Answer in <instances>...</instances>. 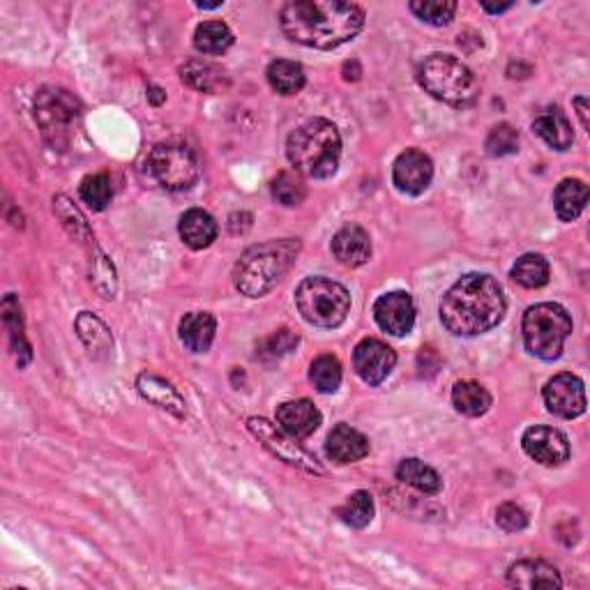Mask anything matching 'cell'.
Returning <instances> with one entry per match:
<instances>
[{
  "mask_svg": "<svg viewBox=\"0 0 590 590\" xmlns=\"http://www.w3.org/2000/svg\"><path fill=\"white\" fill-rule=\"evenodd\" d=\"M542 395L549 413L558 415V418L574 420L586 413L584 381L570 372H563V374H556L554 378H549L547 385H544Z\"/></svg>",
  "mask_w": 590,
  "mask_h": 590,
  "instance_id": "obj_11",
  "label": "cell"
},
{
  "mask_svg": "<svg viewBox=\"0 0 590 590\" xmlns=\"http://www.w3.org/2000/svg\"><path fill=\"white\" fill-rule=\"evenodd\" d=\"M533 132L554 150H567L574 143V132L570 120L558 107L544 109L540 116L533 120Z\"/></svg>",
  "mask_w": 590,
  "mask_h": 590,
  "instance_id": "obj_21",
  "label": "cell"
},
{
  "mask_svg": "<svg viewBox=\"0 0 590 590\" xmlns=\"http://www.w3.org/2000/svg\"><path fill=\"white\" fill-rule=\"evenodd\" d=\"M79 194H81V201L86 203L88 208L97 210V213L107 210L113 196V187L107 173H93V176L83 178Z\"/></svg>",
  "mask_w": 590,
  "mask_h": 590,
  "instance_id": "obj_35",
  "label": "cell"
},
{
  "mask_svg": "<svg viewBox=\"0 0 590 590\" xmlns=\"http://www.w3.org/2000/svg\"><path fill=\"white\" fill-rule=\"evenodd\" d=\"M408 7L415 17L429 26H448L457 12L455 0H413Z\"/></svg>",
  "mask_w": 590,
  "mask_h": 590,
  "instance_id": "obj_36",
  "label": "cell"
},
{
  "mask_svg": "<svg viewBox=\"0 0 590 590\" xmlns=\"http://www.w3.org/2000/svg\"><path fill=\"white\" fill-rule=\"evenodd\" d=\"M180 238L189 249H206L217 240V222L201 208H192L180 217Z\"/></svg>",
  "mask_w": 590,
  "mask_h": 590,
  "instance_id": "obj_22",
  "label": "cell"
},
{
  "mask_svg": "<svg viewBox=\"0 0 590 590\" xmlns=\"http://www.w3.org/2000/svg\"><path fill=\"white\" fill-rule=\"evenodd\" d=\"M295 305L316 328H337L351 312V293L328 277H307L295 291Z\"/></svg>",
  "mask_w": 590,
  "mask_h": 590,
  "instance_id": "obj_8",
  "label": "cell"
},
{
  "mask_svg": "<svg viewBox=\"0 0 590 590\" xmlns=\"http://www.w3.org/2000/svg\"><path fill=\"white\" fill-rule=\"evenodd\" d=\"M337 517L351 528H365L374 519V498L369 491H355L342 508H337Z\"/></svg>",
  "mask_w": 590,
  "mask_h": 590,
  "instance_id": "obj_32",
  "label": "cell"
},
{
  "mask_svg": "<svg viewBox=\"0 0 590 590\" xmlns=\"http://www.w3.org/2000/svg\"><path fill=\"white\" fill-rule=\"evenodd\" d=\"M298 254V238L268 240L261 245H252L233 268V284L247 298H263L282 282V277L291 270Z\"/></svg>",
  "mask_w": 590,
  "mask_h": 590,
  "instance_id": "obj_3",
  "label": "cell"
},
{
  "mask_svg": "<svg viewBox=\"0 0 590 590\" xmlns=\"http://www.w3.org/2000/svg\"><path fill=\"white\" fill-rule=\"evenodd\" d=\"M374 319L378 328L392 337H404L415 325V302L411 293L392 291L374 302Z\"/></svg>",
  "mask_w": 590,
  "mask_h": 590,
  "instance_id": "obj_13",
  "label": "cell"
},
{
  "mask_svg": "<svg viewBox=\"0 0 590 590\" xmlns=\"http://www.w3.org/2000/svg\"><path fill=\"white\" fill-rule=\"evenodd\" d=\"M514 3H503V5H491V3H482L484 12L489 14H501V12H508Z\"/></svg>",
  "mask_w": 590,
  "mask_h": 590,
  "instance_id": "obj_44",
  "label": "cell"
},
{
  "mask_svg": "<svg viewBox=\"0 0 590 590\" xmlns=\"http://www.w3.org/2000/svg\"><path fill=\"white\" fill-rule=\"evenodd\" d=\"M233 44V33L224 21H203L194 30V47L196 51L208 56L224 54Z\"/></svg>",
  "mask_w": 590,
  "mask_h": 590,
  "instance_id": "obj_27",
  "label": "cell"
},
{
  "mask_svg": "<svg viewBox=\"0 0 590 590\" xmlns=\"http://www.w3.org/2000/svg\"><path fill=\"white\" fill-rule=\"evenodd\" d=\"M496 524L503 528L505 533H519L528 526V514L519 508L517 503H503L496 510Z\"/></svg>",
  "mask_w": 590,
  "mask_h": 590,
  "instance_id": "obj_41",
  "label": "cell"
},
{
  "mask_svg": "<svg viewBox=\"0 0 590 590\" xmlns=\"http://www.w3.org/2000/svg\"><path fill=\"white\" fill-rule=\"evenodd\" d=\"M180 77L187 83L189 88L199 90V93H215V90L222 86V72L217 70V67L208 65V63H187L183 70H180Z\"/></svg>",
  "mask_w": 590,
  "mask_h": 590,
  "instance_id": "obj_37",
  "label": "cell"
},
{
  "mask_svg": "<svg viewBox=\"0 0 590 590\" xmlns=\"http://www.w3.org/2000/svg\"><path fill=\"white\" fill-rule=\"evenodd\" d=\"M431 178H434V164L418 148L404 150L392 166V183L404 194H422L431 185Z\"/></svg>",
  "mask_w": 590,
  "mask_h": 590,
  "instance_id": "obj_15",
  "label": "cell"
},
{
  "mask_svg": "<svg viewBox=\"0 0 590 590\" xmlns=\"http://www.w3.org/2000/svg\"><path fill=\"white\" fill-rule=\"evenodd\" d=\"M397 365V353L390 349L381 339L367 337L355 346L353 351V367L367 385H378L392 374Z\"/></svg>",
  "mask_w": 590,
  "mask_h": 590,
  "instance_id": "obj_12",
  "label": "cell"
},
{
  "mask_svg": "<svg viewBox=\"0 0 590 590\" xmlns=\"http://www.w3.org/2000/svg\"><path fill=\"white\" fill-rule=\"evenodd\" d=\"M452 404L461 415L480 418L491 408V395L475 381H459L452 388Z\"/></svg>",
  "mask_w": 590,
  "mask_h": 590,
  "instance_id": "obj_26",
  "label": "cell"
},
{
  "mask_svg": "<svg viewBox=\"0 0 590 590\" xmlns=\"http://www.w3.org/2000/svg\"><path fill=\"white\" fill-rule=\"evenodd\" d=\"M136 388H139L141 397L148 399L150 404H155L157 408H164V411H169L171 415H176V418L183 420L187 415V406H185V399L180 392L173 388L169 381H164L162 376L157 374H141L139 381H136Z\"/></svg>",
  "mask_w": 590,
  "mask_h": 590,
  "instance_id": "obj_19",
  "label": "cell"
},
{
  "mask_svg": "<svg viewBox=\"0 0 590 590\" xmlns=\"http://www.w3.org/2000/svg\"><path fill=\"white\" fill-rule=\"evenodd\" d=\"M588 185L579 178H565L554 192V206L563 222H574L586 210Z\"/></svg>",
  "mask_w": 590,
  "mask_h": 590,
  "instance_id": "obj_24",
  "label": "cell"
},
{
  "mask_svg": "<svg viewBox=\"0 0 590 590\" xmlns=\"http://www.w3.org/2000/svg\"><path fill=\"white\" fill-rule=\"evenodd\" d=\"M272 199H275L279 206H286V208L300 206V203L307 199L305 180L293 171H282L275 180H272Z\"/></svg>",
  "mask_w": 590,
  "mask_h": 590,
  "instance_id": "obj_34",
  "label": "cell"
},
{
  "mask_svg": "<svg viewBox=\"0 0 590 590\" xmlns=\"http://www.w3.org/2000/svg\"><path fill=\"white\" fill-rule=\"evenodd\" d=\"M505 309L508 305L501 284L491 275L471 272L443 295L438 312L452 335L478 337L503 321Z\"/></svg>",
  "mask_w": 590,
  "mask_h": 590,
  "instance_id": "obj_2",
  "label": "cell"
},
{
  "mask_svg": "<svg viewBox=\"0 0 590 590\" xmlns=\"http://www.w3.org/2000/svg\"><path fill=\"white\" fill-rule=\"evenodd\" d=\"M397 480L429 496H434L443 489L441 475L420 459H404L402 464L397 466Z\"/></svg>",
  "mask_w": 590,
  "mask_h": 590,
  "instance_id": "obj_25",
  "label": "cell"
},
{
  "mask_svg": "<svg viewBox=\"0 0 590 590\" xmlns=\"http://www.w3.org/2000/svg\"><path fill=\"white\" fill-rule=\"evenodd\" d=\"M332 254L346 268H360L372 259V240L369 233L358 224L339 229L332 238Z\"/></svg>",
  "mask_w": 590,
  "mask_h": 590,
  "instance_id": "obj_16",
  "label": "cell"
},
{
  "mask_svg": "<svg viewBox=\"0 0 590 590\" xmlns=\"http://www.w3.org/2000/svg\"><path fill=\"white\" fill-rule=\"evenodd\" d=\"M321 411L309 399L284 402L277 408V425L293 438H307L321 427Z\"/></svg>",
  "mask_w": 590,
  "mask_h": 590,
  "instance_id": "obj_17",
  "label": "cell"
},
{
  "mask_svg": "<svg viewBox=\"0 0 590 590\" xmlns=\"http://www.w3.org/2000/svg\"><path fill=\"white\" fill-rule=\"evenodd\" d=\"M521 332L528 353L540 360H556L572 335V319L567 309L556 302H540L524 314Z\"/></svg>",
  "mask_w": 590,
  "mask_h": 590,
  "instance_id": "obj_7",
  "label": "cell"
},
{
  "mask_svg": "<svg viewBox=\"0 0 590 590\" xmlns=\"http://www.w3.org/2000/svg\"><path fill=\"white\" fill-rule=\"evenodd\" d=\"M54 210L58 213V217L63 219V224L67 226V229H70L72 236L77 238L79 242L93 240V236H90V229H88L86 219L81 217L79 210L74 208L72 203L65 199V196H56V199H54Z\"/></svg>",
  "mask_w": 590,
  "mask_h": 590,
  "instance_id": "obj_39",
  "label": "cell"
},
{
  "mask_svg": "<svg viewBox=\"0 0 590 590\" xmlns=\"http://www.w3.org/2000/svg\"><path fill=\"white\" fill-rule=\"evenodd\" d=\"M519 150V132L512 125L503 123L494 127L487 136V153L491 157H505Z\"/></svg>",
  "mask_w": 590,
  "mask_h": 590,
  "instance_id": "obj_38",
  "label": "cell"
},
{
  "mask_svg": "<svg viewBox=\"0 0 590 590\" xmlns=\"http://www.w3.org/2000/svg\"><path fill=\"white\" fill-rule=\"evenodd\" d=\"M247 427L252 434L259 438L270 455H275L277 459L286 461L289 466L300 468V471L312 473V475H323V466L316 461L307 450H302L298 443V438H293L291 434H286L282 427H275L272 422L266 418H249Z\"/></svg>",
  "mask_w": 590,
  "mask_h": 590,
  "instance_id": "obj_10",
  "label": "cell"
},
{
  "mask_svg": "<svg viewBox=\"0 0 590 590\" xmlns=\"http://www.w3.org/2000/svg\"><path fill=\"white\" fill-rule=\"evenodd\" d=\"M325 452L337 464H355V461L365 459L369 455V441L365 434L351 425H337L330 431Z\"/></svg>",
  "mask_w": 590,
  "mask_h": 590,
  "instance_id": "obj_18",
  "label": "cell"
},
{
  "mask_svg": "<svg viewBox=\"0 0 590 590\" xmlns=\"http://www.w3.org/2000/svg\"><path fill=\"white\" fill-rule=\"evenodd\" d=\"M268 81L279 95H295L305 88V70L293 60H272L268 65Z\"/></svg>",
  "mask_w": 590,
  "mask_h": 590,
  "instance_id": "obj_28",
  "label": "cell"
},
{
  "mask_svg": "<svg viewBox=\"0 0 590 590\" xmlns=\"http://www.w3.org/2000/svg\"><path fill=\"white\" fill-rule=\"evenodd\" d=\"M574 107H577V111H579L581 127L588 130V100H586V97H577V100H574Z\"/></svg>",
  "mask_w": 590,
  "mask_h": 590,
  "instance_id": "obj_42",
  "label": "cell"
},
{
  "mask_svg": "<svg viewBox=\"0 0 590 590\" xmlns=\"http://www.w3.org/2000/svg\"><path fill=\"white\" fill-rule=\"evenodd\" d=\"M3 316H5V325L10 330V339H12V349L17 353L19 358V367H26L33 353H30V344L24 337V319H21V309L19 302L14 300V295H7L3 302Z\"/></svg>",
  "mask_w": 590,
  "mask_h": 590,
  "instance_id": "obj_31",
  "label": "cell"
},
{
  "mask_svg": "<svg viewBox=\"0 0 590 590\" xmlns=\"http://www.w3.org/2000/svg\"><path fill=\"white\" fill-rule=\"evenodd\" d=\"M81 118V102L70 90L44 86L35 95V120L40 125L44 141L54 150L70 146L74 125Z\"/></svg>",
  "mask_w": 590,
  "mask_h": 590,
  "instance_id": "obj_9",
  "label": "cell"
},
{
  "mask_svg": "<svg viewBox=\"0 0 590 590\" xmlns=\"http://www.w3.org/2000/svg\"><path fill=\"white\" fill-rule=\"evenodd\" d=\"M524 452L542 466H561L570 459V441L561 429L531 427L521 438Z\"/></svg>",
  "mask_w": 590,
  "mask_h": 590,
  "instance_id": "obj_14",
  "label": "cell"
},
{
  "mask_svg": "<svg viewBox=\"0 0 590 590\" xmlns=\"http://www.w3.org/2000/svg\"><path fill=\"white\" fill-rule=\"evenodd\" d=\"M309 381L314 383V388L323 392V395H330V392H337L339 383H342V365L335 355H319L309 367Z\"/></svg>",
  "mask_w": 590,
  "mask_h": 590,
  "instance_id": "obj_33",
  "label": "cell"
},
{
  "mask_svg": "<svg viewBox=\"0 0 590 590\" xmlns=\"http://www.w3.org/2000/svg\"><path fill=\"white\" fill-rule=\"evenodd\" d=\"M77 332L81 342L88 346V351L93 355H109L113 349V339L107 325H104L95 314L81 312L77 319Z\"/></svg>",
  "mask_w": 590,
  "mask_h": 590,
  "instance_id": "obj_29",
  "label": "cell"
},
{
  "mask_svg": "<svg viewBox=\"0 0 590 590\" xmlns=\"http://www.w3.org/2000/svg\"><path fill=\"white\" fill-rule=\"evenodd\" d=\"M143 176L164 192H185L201 176L199 157L183 141H164L150 150L143 160Z\"/></svg>",
  "mask_w": 590,
  "mask_h": 590,
  "instance_id": "obj_6",
  "label": "cell"
},
{
  "mask_svg": "<svg viewBox=\"0 0 590 590\" xmlns=\"http://www.w3.org/2000/svg\"><path fill=\"white\" fill-rule=\"evenodd\" d=\"M286 157L295 171L309 178L335 176L342 157V136L335 123L325 118H312L295 130L286 141Z\"/></svg>",
  "mask_w": 590,
  "mask_h": 590,
  "instance_id": "obj_4",
  "label": "cell"
},
{
  "mask_svg": "<svg viewBox=\"0 0 590 590\" xmlns=\"http://www.w3.org/2000/svg\"><path fill=\"white\" fill-rule=\"evenodd\" d=\"M418 83L438 102L450 107H468L478 100L480 83L459 58L450 54H431L418 67Z\"/></svg>",
  "mask_w": 590,
  "mask_h": 590,
  "instance_id": "obj_5",
  "label": "cell"
},
{
  "mask_svg": "<svg viewBox=\"0 0 590 590\" xmlns=\"http://www.w3.org/2000/svg\"><path fill=\"white\" fill-rule=\"evenodd\" d=\"M279 24L291 42L330 51L360 33L365 26V10L339 0H293L279 12Z\"/></svg>",
  "mask_w": 590,
  "mask_h": 590,
  "instance_id": "obj_1",
  "label": "cell"
},
{
  "mask_svg": "<svg viewBox=\"0 0 590 590\" xmlns=\"http://www.w3.org/2000/svg\"><path fill=\"white\" fill-rule=\"evenodd\" d=\"M512 279L524 289H542L549 284V263L542 254H524L512 266Z\"/></svg>",
  "mask_w": 590,
  "mask_h": 590,
  "instance_id": "obj_30",
  "label": "cell"
},
{
  "mask_svg": "<svg viewBox=\"0 0 590 590\" xmlns=\"http://www.w3.org/2000/svg\"><path fill=\"white\" fill-rule=\"evenodd\" d=\"M148 97H150V102L155 104V107H160V104L166 100V93L162 88H157V86H150L148 88Z\"/></svg>",
  "mask_w": 590,
  "mask_h": 590,
  "instance_id": "obj_43",
  "label": "cell"
},
{
  "mask_svg": "<svg viewBox=\"0 0 590 590\" xmlns=\"http://www.w3.org/2000/svg\"><path fill=\"white\" fill-rule=\"evenodd\" d=\"M508 584L514 588H561L563 579L554 565L544 561H519L510 565Z\"/></svg>",
  "mask_w": 590,
  "mask_h": 590,
  "instance_id": "obj_20",
  "label": "cell"
},
{
  "mask_svg": "<svg viewBox=\"0 0 590 590\" xmlns=\"http://www.w3.org/2000/svg\"><path fill=\"white\" fill-rule=\"evenodd\" d=\"M217 332V321L208 312H192L185 314L180 321V342L185 344L187 351L192 353H206L213 344Z\"/></svg>",
  "mask_w": 590,
  "mask_h": 590,
  "instance_id": "obj_23",
  "label": "cell"
},
{
  "mask_svg": "<svg viewBox=\"0 0 590 590\" xmlns=\"http://www.w3.org/2000/svg\"><path fill=\"white\" fill-rule=\"evenodd\" d=\"M295 346H298V335H295V332L289 328H282V330L272 332L268 339H263L261 353L270 355V358H282V355L291 353Z\"/></svg>",
  "mask_w": 590,
  "mask_h": 590,
  "instance_id": "obj_40",
  "label": "cell"
}]
</instances>
